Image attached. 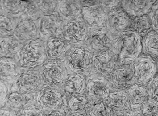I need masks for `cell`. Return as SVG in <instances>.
<instances>
[{
    "mask_svg": "<svg viewBox=\"0 0 158 116\" xmlns=\"http://www.w3.org/2000/svg\"><path fill=\"white\" fill-rule=\"evenodd\" d=\"M142 39L131 28L117 37L111 50L118 65H130L142 54Z\"/></svg>",
    "mask_w": 158,
    "mask_h": 116,
    "instance_id": "cell-1",
    "label": "cell"
},
{
    "mask_svg": "<svg viewBox=\"0 0 158 116\" xmlns=\"http://www.w3.org/2000/svg\"><path fill=\"white\" fill-rule=\"evenodd\" d=\"M93 53L85 44L70 47L64 61L69 74H92Z\"/></svg>",
    "mask_w": 158,
    "mask_h": 116,
    "instance_id": "cell-2",
    "label": "cell"
},
{
    "mask_svg": "<svg viewBox=\"0 0 158 116\" xmlns=\"http://www.w3.org/2000/svg\"><path fill=\"white\" fill-rule=\"evenodd\" d=\"M48 59L45 41L41 38L25 43L16 56L22 70H34L40 68Z\"/></svg>",
    "mask_w": 158,
    "mask_h": 116,
    "instance_id": "cell-3",
    "label": "cell"
},
{
    "mask_svg": "<svg viewBox=\"0 0 158 116\" xmlns=\"http://www.w3.org/2000/svg\"><path fill=\"white\" fill-rule=\"evenodd\" d=\"M38 105L45 111L66 106V95L62 87L56 86H44L34 96Z\"/></svg>",
    "mask_w": 158,
    "mask_h": 116,
    "instance_id": "cell-4",
    "label": "cell"
},
{
    "mask_svg": "<svg viewBox=\"0 0 158 116\" xmlns=\"http://www.w3.org/2000/svg\"><path fill=\"white\" fill-rule=\"evenodd\" d=\"M39 70L45 86L62 87L69 75L64 62L52 59H47Z\"/></svg>",
    "mask_w": 158,
    "mask_h": 116,
    "instance_id": "cell-5",
    "label": "cell"
},
{
    "mask_svg": "<svg viewBox=\"0 0 158 116\" xmlns=\"http://www.w3.org/2000/svg\"><path fill=\"white\" fill-rule=\"evenodd\" d=\"M112 88L108 77L98 75L91 74L86 78L85 95L89 101L96 102L106 101Z\"/></svg>",
    "mask_w": 158,
    "mask_h": 116,
    "instance_id": "cell-6",
    "label": "cell"
},
{
    "mask_svg": "<svg viewBox=\"0 0 158 116\" xmlns=\"http://www.w3.org/2000/svg\"><path fill=\"white\" fill-rule=\"evenodd\" d=\"M130 65L137 83L147 86L155 76L157 64L150 56L141 54Z\"/></svg>",
    "mask_w": 158,
    "mask_h": 116,
    "instance_id": "cell-7",
    "label": "cell"
},
{
    "mask_svg": "<svg viewBox=\"0 0 158 116\" xmlns=\"http://www.w3.org/2000/svg\"><path fill=\"white\" fill-rule=\"evenodd\" d=\"M89 28L81 16L65 22L62 37L71 47L85 44Z\"/></svg>",
    "mask_w": 158,
    "mask_h": 116,
    "instance_id": "cell-8",
    "label": "cell"
},
{
    "mask_svg": "<svg viewBox=\"0 0 158 116\" xmlns=\"http://www.w3.org/2000/svg\"><path fill=\"white\" fill-rule=\"evenodd\" d=\"M13 86L34 98L36 94L45 86L40 76L39 68L34 70H23Z\"/></svg>",
    "mask_w": 158,
    "mask_h": 116,
    "instance_id": "cell-9",
    "label": "cell"
},
{
    "mask_svg": "<svg viewBox=\"0 0 158 116\" xmlns=\"http://www.w3.org/2000/svg\"><path fill=\"white\" fill-rule=\"evenodd\" d=\"M116 39L105 26L96 28L89 29L85 44L96 53L111 49Z\"/></svg>",
    "mask_w": 158,
    "mask_h": 116,
    "instance_id": "cell-10",
    "label": "cell"
},
{
    "mask_svg": "<svg viewBox=\"0 0 158 116\" xmlns=\"http://www.w3.org/2000/svg\"><path fill=\"white\" fill-rule=\"evenodd\" d=\"M81 17L89 29L105 26L107 14L102 7L100 1H80Z\"/></svg>",
    "mask_w": 158,
    "mask_h": 116,
    "instance_id": "cell-11",
    "label": "cell"
},
{
    "mask_svg": "<svg viewBox=\"0 0 158 116\" xmlns=\"http://www.w3.org/2000/svg\"><path fill=\"white\" fill-rule=\"evenodd\" d=\"M65 22L57 11L43 15L38 20L40 37L46 41L49 38L62 37Z\"/></svg>",
    "mask_w": 158,
    "mask_h": 116,
    "instance_id": "cell-12",
    "label": "cell"
},
{
    "mask_svg": "<svg viewBox=\"0 0 158 116\" xmlns=\"http://www.w3.org/2000/svg\"><path fill=\"white\" fill-rule=\"evenodd\" d=\"M117 65L118 64L111 50L93 53L92 74L109 78Z\"/></svg>",
    "mask_w": 158,
    "mask_h": 116,
    "instance_id": "cell-13",
    "label": "cell"
},
{
    "mask_svg": "<svg viewBox=\"0 0 158 116\" xmlns=\"http://www.w3.org/2000/svg\"><path fill=\"white\" fill-rule=\"evenodd\" d=\"M132 20L121 7L107 14L105 27L117 38L121 33L130 28Z\"/></svg>",
    "mask_w": 158,
    "mask_h": 116,
    "instance_id": "cell-14",
    "label": "cell"
},
{
    "mask_svg": "<svg viewBox=\"0 0 158 116\" xmlns=\"http://www.w3.org/2000/svg\"><path fill=\"white\" fill-rule=\"evenodd\" d=\"M112 88L127 90L136 83V80L129 65H118L109 77Z\"/></svg>",
    "mask_w": 158,
    "mask_h": 116,
    "instance_id": "cell-15",
    "label": "cell"
},
{
    "mask_svg": "<svg viewBox=\"0 0 158 116\" xmlns=\"http://www.w3.org/2000/svg\"><path fill=\"white\" fill-rule=\"evenodd\" d=\"M13 34L24 43L40 38L38 21L22 17L18 22Z\"/></svg>",
    "mask_w": 158,
    "mask_h": 116,
    "instance_id": "cell-16",
    "label": "cell"
},
{
    "mask_svg": "<svg viewBox=\"0 0 158 116\" xmlns=\"http://www.w3.org/2000/svg\"><path fill=\"white\" fill-rule=\"evenodd\" d=\"M0 69L1 81L12 86L23 71L16 58L8 56L1 57Z\"/></svg>",
    "mask_w": 158,
    "mask_h": 116,
    "instance_id": "cell-17",
    "label": "cell"
},
{
    "mask_svg": "<svg viewBox=\"0 0 158 116\" xmlns=\"http://www.w3.org/2000/svg\"><path fill=\"white\" fill-rule=\"evenodd\" d=\"M71 46L62 37L49 38L45 41V48L48 59L64 62Z\"/></svg>",
    "mask_w": 158,
    "mask_h": 116,
    "instance_id": "cell-18",
    "label": "cell"
},
{
    "mask_svg": "<svg viewBox=\"0 0 158 116\" xmlns=\"http://www.w3.org/2000/svg\"><path fill=\"white\" fill-rule=\"evenodd\" d=\"M93 104L85 94L66 96V106L70 116H89Z\"/></svg>",
    "mask_w": 158,
    "mask_h": 116,
    "instance_id": "cell-19",
    "label": "cell"
},
{
    "mask_svg": "<svg viewBox=\"0 0 158 116\" xmlns=\"http://www.w3.org/2000/svg\"><path fill=\"white\" fill-rule=\"evenodd\" d=\"M114 113H128L131 105L126 90L112 88L106 100Z\"/></svg>",
    "mask_w": 158,
    "mask_h": 116,
    "instance_id": "cell-20",
    "label": "cell"
},
{
    "mask_svg": "<svg viewBox=\"0 0 158 116\" xmlns=\"http://www.w3.org/2000/svg\"><path fill=\"white\" fill-rule=\"evenodd\" d=\"M156 1H122V8L132 18L148 14Z\"/></svg>",
    "mask_w": 158,
    "mask_h": 116,
    "instance_id": "cell-21",
    "label": "cell"
},
{
    "mask_svg": "<svg viewBox=\"0 0 158 116\" xmlns=\"http://www.w3.org/2000/svg\"><path fill=\"white\" fill-rule=\"evenodd\" d=\"M86 78L80 74L68 75L62 87L66 96L85 94Z\"/></svg>",
    "mask_w": 158,
    "mask_h": 116,
    "instance_id": "cell-22",
    "label": "cell"
},
{
    "mask_svg": "<svg viewBox=\"0 0 158 116\" xmlns=\"http://www.w3.org/2000/svg\"><path fill=\"white\" fill-rule=\"evenodd\" d=\"M1 57L16 56L23 47L25 43L20 40L14 34L1 37Z\"/></svg>",
    "mask_w": 158,
    "mask_h": 116,
    "instance_id": "cell-23",
    "label": "cell"
},
{
    "mask_svg": "<svg viewBox=\"0 0 158 116\" xmlns=\"http://www.w3.org/2000/svg\"><path fill=\"white\" fill-rule=\"evenodd\" d=\"M80 1H59L57 11L64 22L81 16Z\"/></svg>",
    "mask_w": 158,
    "mask_h": 116,
    "instance_id": "cell-24",
    "label": "cell"
},
{
    "mask_svg": "<svg viewBox=\"0 0 158 116\" xmlns=\"http://www.w3.org/2000/svg\"><path fill=\"white\" fill-rule=\"evenodd\" d=\"M32 99L34 98L23 93L13 85L3 107L10 109L18 113Z\"/></svg>",
    "mask_w": 158,
    "mask_h": 116,
    "instance_id": "cell-25",
    "label": "cell"
},
{
    "mask_svg": "<svg viewBox=\"0 0 158 116\" xmlns=\"http://www.w3.org/2000/svg\"><path fill=\"white\" fill-rule=\"evenodd\" d=\"M126 91L132 109L139 108L150 97L147 87L137 83L130 87Z\"/></svg>",
    "mask_w": 158,
    "mask_h": 116,
    "instance_id": "cell-26",
    "label": "cell"
},
{
    "mask_svg": "<svg viewBox=\"0 0 158 116\" xmlns=\"http://www.w3.org/2000/svg\"><path fill=\"white\" fill-rule=\"evenodd\" d=\"M142 52L153 59L158 58V33L152 30L142 38Z\"/></svg>",
    "mask_w": 158,
    "mask_h": 116,
    "instance_id": "cell-27",
    "label": "cell"
},
{
    "mask_svg": "<svg viewBox=\"0 0 158 116\" xmlns=\"http://www.w3.org/2000/svg\"><path fill=\"white\" fill-rule=\"evenodd\" d=\"M130 28L142 38L153 30L151 22L148 15L133 18Z\"/></svg>",
    "mask_w": 158,
    "mask_h": 116,
    "instance_id": "cell-28",
    "label": "cell"
},
{
    "mask_svg": "<svg viewBox=\"0 0 158 116\" xmlns=\"http://www.w3.org/2000/svg\"><path fill=\"white\" fill-rule=\"evenodd\" d=\"M23 1H1V11L15 17L19 19L23 15Z\"/></svg>",
    "mask_w": 158,
    "mask_h": 116,
    "instance_id": "cell-29",
    "label": "cell"
},
{
    "mask_svg": "<svg viewBox=\"0 0 158 116\" xmlns=\"http://www.w3.org/2000/svg\"><path fill=\"white\" fill-rule=\"evenodd\" d=\"M20 19L1 11L0 31L1 37L12 35Z\"/></svg>",
    "mask_w": 158,
    "mask_h": 116,
    "instance_id": "cell-30",
    "label": "cell"
},
{
    "mask_svg": "<svg viewBox=\"0 0 158 116\" xmlns=\"http://www.w3.org/2000/svg\"><path fill=\"white\" fill-rule=\"evenodd\" d=\"M19 116H46L45 112L34 99L29 100L18 112Z\"/></svg>",
    "mask_w": 158,
    "mask_h": 116,
    "instance_id": "cell-31",
    "label": "cell"
},
{
    "mask_svg": "<svg viewBox=\"0 0 158 116\" xmlns=\"http://www.w3.org/2000/svg\"><path fill=\"white\" fill-rule=\"evenodd\" d=\"M23 17L38 21L43 15L40 11L35 1H23Z\"/></svg>",
    "mask_w": 158,
    "mask_h": 116,
    "instance_id": "cell-32",
    "label": "cell"
},
{
    "mask_svg": "<svg viewBox=\"0 0 158 116\" xmlns=\"http://www.w3.org/2000/svg\"><path fill=\"white\" fill-rule=\"evenodd\" d=\"M113 111L106 101L96 102L91 106L89 116H112Z\"/></svg>",
    "mask_w": 158,
    "mask_h": 116,
    "instance_id": "cell-33",
    "label": "cell"
},
{
    "mask_svg": "<svg viewBox=\"0 0 158 116\" xmlns=\"http://www.w3.org/2000/svg\"><path fill=\"white\" fill-rule=\"evenodd\" d=\"M43 15L51 14L57 11L59 1H35Z\"/></svg>",
    "mask_w": 158,
    "mask_h": 116,
    "instance_id": "cell-34",
    "label": "cell"
},
{
    "mask_svg": "<svg viewBox=\"0 0 158 116\" xmlns=\"http://www.w3.org/2000/svg\"><path fill=\"white\" fill-rule=\"evenodd\" d=\"M145 116H151L158 112V102L149 97L139 108Z\"/></svg>",
    "mask_w": 158,
    "mask_h": 116,
    "instance_id": "cell-35",
    "label": "cell"
},
{
    "mask_svg": "<svg viewBox=\"0 0 158 116\" xmlns=\"http://www.w3.org/2000/svg\"><path fill=\"white\" fill-rule=\"evenodd\" d=\"M100 2L107 14L122 7V1H100Z\"/></svg>",
    "mask_w": 158,
    "mask_h": 116,
    "instance_id": "cell-36",
    "label": "cell"
},
{
    "mask_svg": "<svg viewBox=\"0 0 158 116\" xmlns=\"http://www.w3.org/2000/svg\"><path fill=\"white\" fill-rule=\"evenodd\" d=\"M148 16L151 22L152 29L158 33V1H156L152 6Z\"/></svg>",
    "mask_w": 158,
    "mask_h": 116,
    "instance_id": "cell-37",
    "label": "cell"
},
{
    "mask_svg": "<svg viewBox=\"0 0 158 116\" xmlns=\"http://www.w3.org/2000/svg\"><path fill=\"white\" fill-rule=\"evenodd\" d=\"M150 97L158 102V75H156L146 86Z\"/></svg>",
    "mask_w": 158,
    "mask_h": 116,
    "instance_id": "cell-38",
    "label": "cell"
},
{
    "mask_svg": "<svg viewBox=\"0 0 158 116\" xmlns=\"http://www.w3.org/2000/svg\"><path fill=\"white\" fill-rule=\"evenodd\" d=\"M12 86L10 85L3 81L0 83V105L1 108L3 107L5 105L6 99L11 89Z\"/></svg>",
    "mask_w": 158,
    "mask_h": 116,
    "instance_id": "cell-39",
    "label": "cell"
},
{
    "mask_svg": "<svg viewBox=\"0 0 158 116\" xmlns=\"http://www.w3.org/2000/svg\"><path fill=\"white\" fill-rule=\"evenodd\" d=\"M46 116H70L66 106L61 107L50 110Z\"/></svg>",
    "mask_w": 158,
    "mask_h": 116,
    "instance_id": "cell-40",
    "label": "cell"
},
{
    "mask_svg": "<svg viewBox=\"0 0 158 116\" xmlns=\"http://www.w3.org/2000/svg\"><path fill=\"white\" fill-rule=\"evenodd\" d=\"M0 116H19L18 113L10 109L3 107L1 108Z\"/></svg>",
    "mask_w": 158,
    "mask_h": 116,
    "instance_id": "cell-41",
    "label": "cell"
},
{
    "mask_svg": "<svg viewBox=\"0 0 158 116\" xmlns=\"http://www.w3.org/2000/svg\"><path fill=\"white\" fill-rule=\"evenodd\" d=\"M128 116H145L140 110V109H132L128 113Z\"/></svg>",
    "mask_w": 158,
    "mask_h": 116,
    "instance_id": "cell-42",
    "label": "cell"
},
{
    "mask_svg": "<svg viewBox=\"0 0 158 116\" xmlns=\"http://www.w3.org/2000/svg\"><path fill=\"white\" fill-rule=\"evenodd\" d=\"M112 116H128L127 113H114Z\"/></svg>",
    "mask_w": 158,
    "mask_h": 116,
    "instance_id": "cell-43",
    "label": "cell"
},
{
    "mask_svg": "<svg viewBox=\"0 0 158 116\" xmlns=\"http://www.w3.org/2000/svg\"><path fill=\"white\" fill-rule=\"evenodd\" d=\"M151 116H158V112L155 113V114H153V115H152Z\"/></svg>",
    "mask_w": 158,
    "mask_h": 116,
    "instance_id": "cell-44",
    "label": "cell"
},
{
    "mask_svg": "<svg viewBox=\"0 0 158 116\" xmlns=\"http://www.w3.org/2000/svg\"><path fill=\"white\" fill-rule=\"evenodd\" d=\"M157 67H158V61H157Z\"/></svg>",
    "mask_w": 158,
    "mask_h": 116,
    "instance_id": "cell-45",
    "label": "cell"
}]
</instances>
